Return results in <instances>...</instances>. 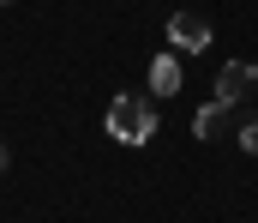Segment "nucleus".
Listing matches in <instances>:
<instances>
[{"label":"nucleus","instance_id":"nucleus-3","mask_svg":"<svg viewBox=\"0 0 258 223\" xmlns=\"http://www.w3.org/2000/svg\"><path fill=\"white\" fill-rule=\"evenodd\" d=\"M168 49H180V55H204V49H210V18H198V12H174V18H168Z\"/></svg>","mask_w":258,"mask_h":223},{"label":"nucleus","instance_id":"nucleus-5","mask_svg":"<svg viewBox=\"0 0 258 223\" xmlns=\"http://www.w3.org/2000/svg\"><path fill=\"white\" fill-rule=\"evenodd\" d=\"M222 127H228V103H216V97H210V103L192 115V133H198V139H222Z\"/></svg>","mask_w":258,"mask_h":223},{"label":"nucleus","instance_id":"nucleus-7","mask_svg":"<svg viewBox=\"0 0 258 223\" xmlns=\"http://www.w3.org/2000/svg\"><path fill=\"white\" fill-rule=\"evenodd\" d=\"M6 163H12V151H6V145H0V175H6Z\"/></svg>","mask_w":258,"mask_h":223},{"label":"nucleus","instance_id":"nucleus-2","mask_svg":"<svg viewBox=\"0 0 258 223\" xmlns=\"http://www.w3.org/2000/svg\"><path fill=\"white\" fill-rule=\"evenodd\" d=\"M252 91H258V67L252 61H228V67L216 73V103H228V109H240Z\"/></svg>","mask_w":258,"mask_h":223},{"label":"nucleus","instance_id":"nucleus-1","mask_svg":"<svg viewBox=\"0 0 258 223\" xmlns=\"http://www.w3.org/2000/svg\"><path fill=\"white\" fill-rule=\"evenodd\" d=\"M102 133H108L114 145H150V139H156V97L120 91V97L108 103V115H102Z\"/></svg>","mask_w":258,"mask_h":223},{"label":"nucleus","instance_id":"nucleus-6","mask_svg":"<svg viewBox=\"0 0 258 223\" xmlns=\"http://www.w3.org/2000/svg\"><path fill=\"white\" fill-rule=\"evenodd\" d=\"M240 151H246V157H258V121H246V127H240Z\"/></svg>","mask_w":258,"mask_h":223},{"label":"nucleus","instance_id":"nucleus-4","mask_svg":"<svg viewBox=\"0 0 258 223\" xmlns=\"http://www.w3.org/2000/svg\"><path fill=\"white\" fill-rule=\"evenodd\" d=\"M180 91V55H156L150 61V97H174Z\"/></svg>","mask_w":258,"mask_h":223},{"label":"nucleus","instance_id":"nucleus-8","mask_svg":"<svg viewBox=\"0 0 258 223\" xmlns=\"http://www.w3.org/2000/svg\"><path fill=\"white\" fill-rule=\"evenodd\" d=\"M0 6H6V0H0Z\"/></svg>","mask_w":258,"mask_h":223}]
</instances>
